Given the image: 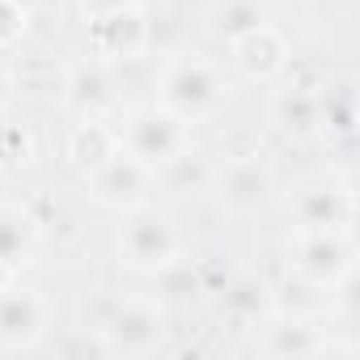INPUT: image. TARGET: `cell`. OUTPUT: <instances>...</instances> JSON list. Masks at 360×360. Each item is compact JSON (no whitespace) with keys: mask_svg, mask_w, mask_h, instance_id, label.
Returning <instances> with one entry per match:
<instances>
[{"mask_svg":"<svg viewBox=\"0 0 360 360\" xmlns=\"http://www.w3.org/2000/svg\"><path fill=\"white\" fill-rule=\"evenodd\" d=\"M221 102H225V81L204 60H183L161 77V106L183 123L208 119Z\"/></svg>","mask_w":360,"mask_h":360,"instance_id":"cell-1","label":"cell"},{"mask_svg":"<svg viewBox=\"0 0 360 360\" xmlns=\"http://www.w3.org/2000/svg\"><path fill=\"white\" fill-rule=\"evenodd\" d=\"M119 148L131 153L136 161H144L148 169H165L174 157L187 153V131H183V119H174L165 106L161 110H140L127 119L123 136H119Z\"/></svg>","mask_w":360,"mask_h":360,"instance_id":"cell-2","label":"cell"},{"mask_svg":"<svg viewBox=\"0 0 360 360\" xmlns=\"http://www.w3.org/2000/svg\"><path fill=\"white\" fill-rule=\"evenodd\" d=\"M119 255L136 271H165L178 259V233L161 212H136L119 233Z\"/></svg>","mask_w":360,"mask_h":360,"instance_id":"cell-3","label":"cell"},{"mask_svg":"<svg viewBox=\"0 0 360 360\" xmlns=\"http://www.w3.org/2000/svg\"><path fill=\"white\" fill-rule=\"evenodd\" d=\"M98 335H102V347L115 356H148L161 347L165 326H161V314L153 305L123 301L98 322Z\"/></svg>","mask_w":360,"mask_h":360,"instance_id":"cell-4","label":"cell"},{"mask_svg":"<svg viewBox=\"0 0 360 360\" xmlns=\"http://www.w3.org/2000/svg\"><path fill=\"white\" fill-rule=\"evenodd\" d=\"M47 301L34 288H0V352H30L47 335Z\"/></svg>","mask_w":360,"mask_h":360,"instance_id":"cell-5","label":"cell"},{"mask_svg":"<svg viewBox=\"0 0 360 360\" xmlns=\"http://www.w3.org/2000/svg\"><path fill=\"white\" fill-rule=\"evenodd\" d=\"M148 183H153V169L144 161H136L131 153H123V148H115L106 161H98L89 169V191L106 208H136L144 200Z\"/></svg>","mask_w":360,"mask_h":360,"instance_id":"cell-6","label":"cell"},{"mask_svg":"<svg viewBox=\"0 0 360 360\" xmlns=\"http://www.w3.org/2000/svg\"><path fill=\"white\" fill-rule=\"evenodd\" d=\"M297 271L309 280V284H335L339 276H347L352 267V246L343 242L339 229H314V233H301L297 242V255H292Z\"/></svg>","mask_w":360,"mask_h":360,"instance_id":"cell-7","label":"cell"},{"mask_svg":"<svg viewBox=\"0 0 360 360\" xmlns=\"http://www.w3.org/2000/svg\"><path fill=\"white\" fill-rule=\"evenodd\" d=\"M94 43H98L102 56H136L148 43L144 13L136 5L110 9V13H94Z\"/></svg>","mask_w":360,"mask_h":360,"instance_id":"cell-8","label":"cell"},{"mask_svg":"<svg viewBox=\"0 0 360 360\" xmlns=\"http://www.w3.org/2000/svg\"><path fill=\"white\" fill-rule=\"evenodd\" d=\"M263 352H267V356H292V360H301V356H326V352H335V347L326 343V335H322L314 322H305V318H284V322L267 326Z\"/></svg>","mask_w":360,"mask_h":360,"instance_id":"cell-9","label":"cell"},{"mask_svg":"<svg viewBox=\"0 0 360 360\" xmlns=\"http://www.w3.org/2000/svg\"><path fill=\"white\" fill-rule=\"evenodd\" d=\"M352 217V200L347 191H335V187H314L297 200V221L305 233L314 229H343Z\"/></svg>","mask_w":360,"mask_h":360,"instance_id":"cell-10","label":"cell"},{"mask_svg":"<svg viewBox=\"0 0 360 360\" xmlns=\"http://www.w3.org/2000/svg\"><path fill=\"white\" fill-rule=\"evenodd\" d=\"M34 238H39V225L30 212L13 208V204H0V267H22L34 250Z\"/></svg>","mask_w":360,"mask_h":360,"instance_id":"cell-11","label":"cell"},{"mask_svg":"<svg viewBox=\"0 0 360 360\" xmlns=\"http://www.w3.org/2000/svg\"><path fill=\"white\" fill-rule=\"evenodd\" d=\"M233 51H238V64H242L250 77H271V72L284 64V43H280L267 26L242 34V39L233 43Z\"/></svg>","mask_w":360,"mask_h":360,"instance_id":"cell-12","label":"cell"},{"mask_svg":"<svg viewBox=\"0 0 360 360\" xmlns=\"http://www.w3.org/2000/svg\"><path fill=\"white\" fill-rule=\"evenodd\" d=\"M115 148H119V136H115L110 127H102V119H81L77 131H72V148H68V153H72L77 165L94 169V165L106 161Z\"/></svg>","mask_w":360,"mask_h":360,"instance_id":"cell-13","label":"cell"},{"mask_svg":"<svg viewBox=\"0 0 360 360\" xmlns=\"http://www.w3.org/2000/svg\"><path fill=\"white\" fill-rule=\"evenodd\" d=\"M259 26H267V13H263L259 0H225L217 9V18H212V30L225 34L229 43H238L242 34H250Z\"/></svg>","mask_w":360,"mask_h":360,"instance_id":"cell-14","label":"cell"},{"mask_svg":"<svg viewBox=\"0 0 360 360\" xmlns=\"http://www.w3.org/2000/svg\"><path fill=\"white\" fill-rule=\"evenodd\" d=\"M68 89H72L68 98H72V106H77L81 119H98V115L110 106V81H106L102 68H81Z\"/></svg>","mask_w":360,"mask_h":360,"instance_id":"cell-15","label":"cell"},{"mask_svg":"<svg viewBox=\"0 0 360 360\" xmlns=\"http://www.w3.org/2000/svg\"><path fill=\"white\" fill-rule=\"evenodd\" d=\"M276 123L288 131H309L314 123H322V102L309 89H284L276 98Z\"/></svg>","mask_w":360,"mask_h":360,"instance_id":"cell-16","label":"cell"},{"mask_svg":"<svg viewBox=\"0 0 360 360\" xmlns=\"http://www.w3.org/2000/svg\"><path fill=\"white\" fill-rule=\"evenodd\" d=\"M263 187H267V174L255 165V161H238L229 174H225V183H221V191H225V200L229 204H255L259 195H263Z\"/></svg>","mask_w":360,"mask_h":360,"instance_id":"cell-17","label":"cell"},{"mask_svg":"<svg viewBox=\"0 0 360 360\" xmlns=\"http://www.w3.org/2000/svg\"><path fill=\"white\" fill-rule=\"evenodd\" d=\"M26 34V5L22 0H0V47H13Z\"/></svg>","mask_w":360,"mask_h":360,"instance_id":"cell-18","label":"cell"},{"mask_svg":"<svg viewBox=\"0 0 360 360\" xmlns=\"http://www.w3.org/2000/svg\"><path fill=\"white\" fill-rule=\"evenodd\" d=\"M127 5H136V0H85V9H94V13H110V9H127Z\"/></svg>","mask_w":360,"mask_h":360,"instance_id":"cell-19","label":"cell"},{"mask_svg":"<svg viewBox=\"0 0 360 360\" xmlns=\"http://www.w3.org/2000/svg\"><path fill=\"white\" fill-rule=\"evenodd\" d=\"M5 102H9V81L0 77V110H5Z\"/></svg>","mask_w":360,"mask_h":360,"instance_id":"cell-20","label":"cell"}]
</instances>
